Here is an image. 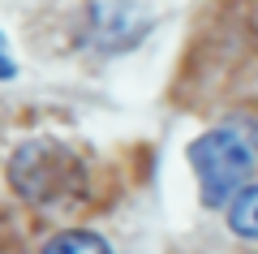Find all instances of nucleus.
I'll return each mask as SVG.
<instances>
[{"mask_svg":"<svg viewBox=\"0 0 258 254\" xmlns=\"http://www.w3.org/2000/svg\"><path fill=\"white\" fill-rule=\"evenodd\" d=\"M224 207H228V224H232V233L249 241V237L258 233V190H254V185H241V190L232 194Z\"/></svg>","mask_w":258,"mask_h":254,"instance_id":"20e7f679","label":"nucleus"},{"mask_svg":"<svg viewBox=\"0 0 258 254\" xmlns=\"http://www.w3.org/2000/svg\"><path fill=\"white\" fill-rule=\"evenodd\" d=\"M43 254H112V245L99 233H60L43 245Z\"/></svg>","mask_w":258,"mask_h":254,"instance_id":"39448f33","label":"nucleus"},{"mask_svg":"<svg viewBox=\"0 0 258 254\" xmlns=\"http://www.w3.org/2000/svg\"><path fill=\"white\" fill-rule=\"evenodd\" d=\"M9 177H13V190L35 207H69L86 190L82 160L52 138H35V142L18 146Z\"/></svg>","mask_w":258,"mask_h":254,"instance_id":"f257e3e1","label":"nucleus"},{"mask_svg":"<svg viewBox=\"0 0 258 254\" xmlns=\"http://www.w3.org/2000/svg\"><path fill=\"white\" fill-rule=\"evenodd\" d=\"M147 30H151V22L138 18L129 5H112V9H99V13H95V22H91V43L99 47V52H125V47H134Z\"/></svg>","mask_w":258,"mask_h":254,"instance_id":"7ed1b4c3","label":"nucleus"},{"mask_svg":"<svg viewBox=\"0 0 258 254\" xmlns=\"http://www.w3.org/2000/svg\"><path fill=\"white\" fill-rule=\"evenodd\" d=\"M189 164L207 207L228 202L254 177V134L249 125H220L189 142Z\"/></svg>","mask_w":258,"mask_h":254,"instance_id":"f03ea898","label":"nucleus"},{"mask_svg":"<svg viewBox=\"0 0 258 254\" xmlns=\"http://www.w3.org/2000/svg\"><path fill=\"white\" fill-rule=\"evenodd\" d=\"M13 73H18V61H13L9 43H5V35H0V82H9Z\"/></svg>","mask_w":258,"mask_h":254,"instance_id":"423d86ee","label":"nucleus"}]
</instances>
